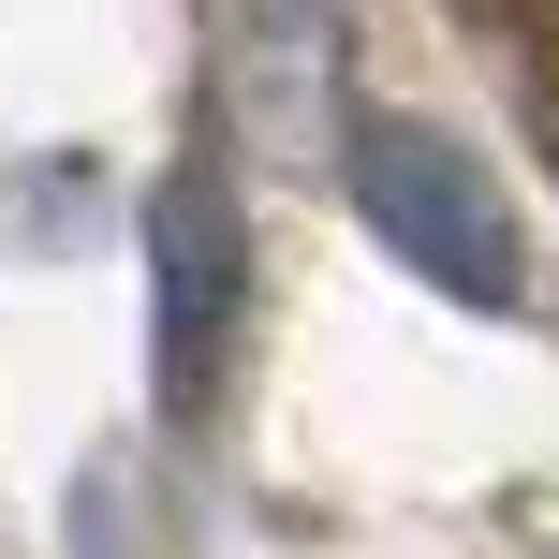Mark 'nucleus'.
Segmentation results:
<instances>
[{"mask_svg": "<svg viewBox=\"0 0 559 559\" xmlns=\"http://www.w3.org/2000/svg\"><path fill=\"white\" fill-rule=\"evenodd\" d=\"M147 280H163V397L192 413L222 383V324H236V192H222V163H177L147 192Z\"/></svg>", "mask_w": 559, "mask_h": 559, "instance_id": "nucleus-2", "label": "nucleus"}, {"mask_svg": "<svg viewBox=\"0 0 559 559\" xmlns=\"http://www.w3.org/2000/svg\"><path fill=\"white\" fill-rule=\"evenodd\" d=\"M354 206H368V236H383L427 295H456V309H515L531 251H515L501 177H486L456 133H427V118H354Z\"/></svg>", "mask_w": 559, "mask_h": 559, "instance_id": "nucleus-1", "label": "nucleus"}]
</instances>
